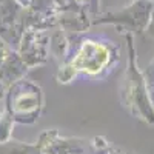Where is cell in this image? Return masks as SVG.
I'll list each match as a JSON object with an SVG mask.
<instances>
[{
  "mask_svg": "<svg viewBox=\"0 0 154 154\" xmlns=\"http://www.w3.org/2000/svg\"><path fill=\"white\" fill-rule=\"evenodd\" d=\"M6 94V111L12 120L20 123H32L42 109V91L29 80L20 79L9 85Z\"/></svg>",
  "mask_w": 154,
  "mask_h": 154,
  "instance_id": "6da1fadb",
  "label": "cell"
},
{
  "mask_svg": "<svg viewBox=\"0 0 154 154\" xmlns=\"http://www.w3.org/2000/svg\"><path fill=\"white\" fill-rule=\"evenodd\" d=\"M128 49H130V65L126 74V88H125V103L134 116H139L148 123H154V106L149 100L148 86L143 74L137 69L134 46L131 37H128Z\"/></svg>",
  "mask_w": 154,
  "mask_h": 154,
  "instance_id": "7a4b0ae2",
  "label": "cell"
},
{
  "mask_svg": "<svg viewBox=\"0 0 154 154\" xmlns=\"http://www.w3.org/2000/svg\"><path fill=\"white\" fill-rule=\"evenodd\" d=\"M109 62V49L108 46L97 43V42H85L77 54L71 60V66L77 72L85 74H99L105 69V66Z\"/></svg>",
  "mask_w": 154,
  "mask_h": 154,
  "instance_id": "3957f363",
  "label": "cell"
},
{
  "mask_svg": "<svg viewBox=\"0 0 154 154\" xmlns=\"http://www.w3.org/2000/svg\"><path fill=\"white\" fill-rule=\"evenodd\" d=\"M19 45H20L19 54L28 66L38 65V63H43L46 60L49 43H48L45 35L34 34V32L23 34Z\"/></svg>",
  "mask_w": 154,
  "mask_h": 154,
  "instance_id": "277c9868",
  "label": "cell"
},
{
  "mask_svg": "<svg viewBox=\"0 0 154 154\" xmlns=\"http://www.w3.org/2000/svg\"><path fill=\"white\" fill-rule=\"evenodd\" d=\"M26 71H28V65L25 63V60L20 57L19 53L11 49L9 54L5 57V60L0 65V80L8 88L14 82L23 79V75Z\"/></svg>",
  "mask_w": 154,
  "mask_h": 154,
  "instance_id": "5b68a950",
  "label": "cell"
},
{
  "mask_svg": "<svg viewBox=\"0 0 154 154\" xmlns=\"http://www.w3.org/2000/svg\"><path fill=\"white\" fill-rule=\"evenodd\" d=\"M0 154H43V152L40 146H32V145L6 140V142L0 143Z\"/></svg>",
  "mask_w": 154,
  "mask_h": 154,
  "instance_id": "8992f818",
  "label": "cell"
},
{
  "mask_svg": "<svg viewBox=\"0 0 154 154\" xmlns=\"http://www.w3.org/2000/svg\"><path fill=\"white\" fill-rule=\"evenodd\" d=\"M12 117L8 111H0V143L6 142L11 137V130H12Z\"/></svg>",
  "mask_w": 154,
  "mask_h": 154,
  "instance_id": "52a82bcc",
  "label": "cell"
},
{
  "mask_svg": "<svg viewBox=\"0 0 154 154\" xmlns=\"http://www.w3.org/2000/svg\"><path fill=\"white\" fill-rule=\"evenodd\" d=\"M75 72H77V71H75L71 65H68V66H63V68L59 71V75H57V77H59V80H60V82L66 83V82H69L72 77L75 75Z\"/></svg>",
  "mask_w": 154,
  "mask_h": 154,
  "instance_id": "ba28073f",
  "label": "cell"
},
{
  "mask_svg": "<svg viewBox=\"0 0 154 154\" xmlns=\"http://www.w3.org/2000/svg\"><path fill=\"white\" fill-rule=\"evenodd\" d=\"M145 80H146V86H149L151 88V97H152V100H154V60H152V63L148 66V69H146V72H145ZM154 105V103H152Z\"/></svg>",
  "mask_w": 154,
  "mask_h": 154,
  "instance_id": "9c48e42d",
  "label": "cell"
},
{
  "mask_svg": "<svg viewBox=\"0 0 154 154\" xmlns=\"http://www.w3.org/2000/svg\"><path fill=\"white\" fill-rule=\"evenodd\" d=\"M9 51H11V46L0 37V65H2V62L5 60V57L9 54Z\"/></svg>",
  "mask_w": 154,
  "mask_h": 154,
  "instance_id": "30bf717a",
  "label": "cell"
},
{
  "mask_svg": "<svg viewBox=\"0 0 154 154\" xmlns=\"http://www.w3.org/2000/svg\"><path fill=\"white\" fill-rule=\"evenodd\" d=\"M5 94H6V86H5V83L2 80H0V99L5 97Z\"/></svg>",
  "mask_w": 154,
  "mask_h": 154,
  "instance_id": "8fae6325",
  "label": "cell"
}]
</instances>
